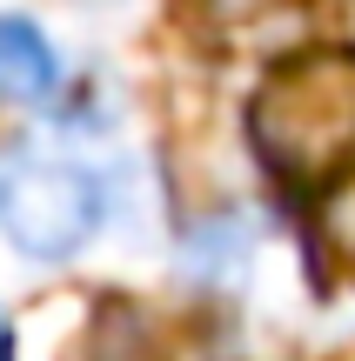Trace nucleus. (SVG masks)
I'll return each mask as SVG.
<instances>
[{
  "label": "nucleus",
  "mask_w": 355,
  "mask_h": 361,
  "mask_svg": "<svg viewBox=\"0 0 355 361\" xmlns=\"http://www.w3.org/2000/svg\"><path fill=\"white\" fill-rule=\"evenodd\" d=\"M0 228L20 255L67 261L101 228V180L74 161H13L0 174Z\"/></svg>",
  "instance_id": "obj_1"
},
{
  "label": "nucleus",
  "mask_w": 355,
  "mask_h": 361,
  "mask_svg": "<svg viewBox=\"0 0 355 361\" xmlns=\"http://www.w3.org/2000/svg\"><path fill=\"white\" fill-rule=\"evenodd\" d=\"M54 47L27 20H0V101H47L54 94Z\"/></svg>",
  "instance_id": "obj_2"
},
{
  "label": "nucleus",
  "mask_w": 355,
  "mask_h": 361,
  "mask_svg": "<svg viewBox=\"0 0 355 361\" xmlns=\"http://www.w3.org/2000/svg\"><path fill=\"white\" fill-rule=\"evenodd\" d=\"M322 228H329V247H335V255L355 261V174L329 194V207H322Z\"/></svg>",
  "instance_id": "obj_3"
},
{
  "label": "nucleus",
  "mask_w": 355,
  "mask_h": 361,
  "mask_svg": "<svg viewBox=\"0 0 355 361\" xmlns=\"http://www.w3.org/2000/svg\"><path fill=\"white\" fill-rule=\"evenodd\" d=\"M13 355V335H7V314H0V361Z\"/></svg>",
  "instance_id": "obj_4"
},
{
  "label": "nucleus",
  "mask_w": 355,
  "mask_h": 361,
  "mask_svg": "<svg viewBox=\"0 0 355 361\" xmlns=\"http://www.w3.org/2000/svg\"><path fill=\"white\" fill-rule=\"evenodd\" d=\"M342 27H349V47H355V0H349V13H342Z\"/></svg>",
  "instance_id": "obj_5"
}]
</instances>
